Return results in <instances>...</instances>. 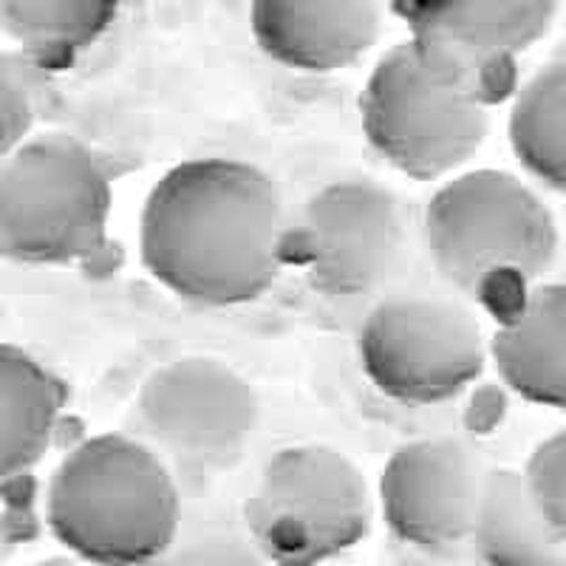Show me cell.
<instances>
[{"mask_svg": "<svg viewBox=\"0 0 566 566\" xmlns=\"http://www.w3.org/2000/svg\"><path fill=\"white\" fill-rule=\"evenodd\" d=\"M277 250L275 185L250 161H179L142 205V266L196 306L227 310L258 301L275 283Z\"/></svg>", "mask_w": 566, "mask_h": 566, "instance_id": "obj_1", "label": "cell"}, {"mask_svg": "<svg viewBox=\"0 0 566 566\" xmlns=\"http://www.w3.org/2000/svg\"><path fill=\"white\" fill-rule=\"evenodd\" d=\"M174 473L128 433H97L65 453L45 490V524L88 566H150L179 535Z\"/></svg>", "mask_w": 566, "mask_h": 566, "instance_id": "obj_2", "label": "cell"}, {"mask_svg": "<svg viewBox=\"0 0 566 566\" xmlns=\"http://www.w3.org/2000/svg\"><path fill=\"white\" fill-rule=\"evenodd\" d=\"M424 241L444 281L482 295L490 283L544 275L558 252V227L522 179L482 168L453 176L431 196Z\"/></svg>", "mask_w": 566, "mask_h": 566, "instance_id": "obj_3", "label": "cell"}, {"mask_svg": "<svg viewBox=\"0 0 566 566\" xmlns=\"http://www.w3.org/2000/svg\"><path fill=\"white\" fill-rule=\"evenodd\" d=\"M111 181L77 136L38 134L0 161V255L63 266L103 247Z\"/></svg>", "mask_w": 566, "mask_h": 566, "instance_id": "obj_4", "label": "cell"}, {"mask_svg": "<svg viewBox=\"0 0 566 566\" xmlns=\"http://www.w3.org/2000/svg\"><path fill=\"white\" fill-rule=\"evenodd\" d=\"M241 524L272 566H323L368 535L371 490L346 453L292 444L261 470Z\"/></svg>", "mask_w": 566, "mask_h": 566, "instance_id": "obj_5", "label": "cell"}, {"mask_svg": "<svg viewBox=\"0 0 566 566\" xmlns=\"http://www.w3.org/2000/svg\"><path fill=\"white\" fill-rule=\"evenodd\" d=\"M368 145L413 181H437L468 165L488 139V103L437 77L413 45L388 49L360 91Z\"/></svg>", "mask_w": 566, "mask_h": 566, "instance_id": "obj_6", "label": "cell"}, {"mask_svg": "<svg viewBox=\"0 0 566 566\" xmlns=\"http://www.w3.org/2000/svg\"><path fill=\"white\" fill-rule=\"evenodd\" d=\"M357 352L368 382L411 408L457 399L488 363L473 312L433 295H394L374 306L360 326Z\"/></svg>", "mask_w": 566, "mask_h": 566, "instance_id": "obj_7", "label": "cell"}, {"mask_svg": "<svg viewBox=\"0 0 566 566\" xmlns=\"http://www.w3.org/2000/svg\"><path fill=\"white\" fill-rule=\"evenodd\" d=\"M134 428L145 448L187 473L232 468L255 431L258 402L250 382L216 357H179L142 382Z\"/></svg>", "mask_w": 566, "mask_h": 566, "instance_id": "obj_8", "label": "cell"}, {"mask_svg": "<svg viewBox=\"0 0 566 566\" xmlns=\"http://www.w3.org/2000/svg\"><path fill=\"white\" fill-rule=\"evenodd\" d=\"M406 205L374 179H340L321 187L301 210L297 244L312 290L360 297L386 286L408 255Z\"/></svg>", "mask_w": 566, "mask_h": 566, "instance_id": "obj_9", "label": "cell"}, {"mask_svg": "<svg viewBox=\"0 0 566 566\" xmlns=\"http://www.w3.org/2000/svg\"><path fill=\"white\" fill-rule=\"evenodd\" d=\"M484 476L488 468L473 444L453 437L413 439L382 468V522L419 555L459 553L468 547Z\"/></svg>", "mask_w": 566, "mask_h": 566, "instance_id": "obj_10", "label": "cell"}, {"mask_svg": "<svg viewBox=\"0 0 566 566\" xmlns=\"http://www.w3.org/2000/svg\"><path fill=\"white\" fill-rule=\"evenodd\" d=\"M391 9L406 20L408 43L424 69L479 99L484 74L538 43L558 14L544 0H402Z\"/></svg>", "mask_w": 566, "mask_h": 566, "instance_id": "obj_11", "label": "cell"}, {"mask_svg": "<svg viewBox=\"0 0 566 566\" xmlns=\"http://www.w3.org/2000/svg\"><path fill=\"white\" fill-rule=\"evenodd\" d=\"M250 32L275 63L310 74L354 65L382 34V7L363 0H255Z\"/></svg>", "mask_w": 566, "mask_h": 566, "instance_id": "obj_12", "label": "cell"}, {"mask_svg": "<svg viewBox=\"0 0 566 566\" xmlns=\"http://www.w3.org/2000/svg\"><path fill=\"white\" fill-rule=\"evenodd\" d=\"M504 386L530 406L566 411V281L541 283L490 343Z\"/></svg>", "mask_w": 566, "mask_h": 566, "instance_id": "obj_13", "label": "cell"}, {"mask_svg": "<svg viewBox=\"0 0 566 566\" xmlns=\"http://www.w3.org/2000/svg\"><path fill=\"white\" fill-rule=\"evenodd\" d=\"M468 547L479 566H566V541L544 522L522 470H488Z\"/></svg>", "mask_w": 566, "mask_h": 566, "instance_id": "obj_14", "label": "cell"}, {"mask_svg": "<svg viewBox=\"0 0 566 566\" xmlns=\"http://www.w3.org/2000/svg\"><path fill=\"white\" fill-rule=\"evenodd\" d=\"M63 388L23 348L0 343V488L45 457Z\"/></svg>", "mask_w": 566, "mask_h": 566, "instance_id": "obj_15", "label": "cell"}, {"mask_svg": "<svg viewBox=\"0 0 566 566\" xmlns=\"http://www.w3.org/2000/svg\"><path fill=\"white\" fill-rule=\"evenodd\" d=\"M507 139L530 176L566 193V45L518 88Z\"/></svg>", "mask_w": 566, "mask_h": 566, "instance_id": "obj_16", "label": "cell"}, {"mask_svg": "<svg viewBox=\"0 0 566 566\" xmlns=\"http://www.w3.org/2000/svg\"><path fill=\"white\" fill-rule=\"evenodd\" d=\"M119 7L111 0H0V32L12 38L32 63L63 69L114 27Z\"/></svg>", "mask_w": 566, "mask_h": 566, "instance_id": "obj_17", "label": "cell"}, {"mask_svg": "<svg viewBox=\"0 0 566 566\" xmlns=\"http://www.w3.org/2000/svg\"><path fill=\"white\" fill-rule=\"evenodd\" d=\"M150 566H272L255 541L230 518L181 522L179 535Z\"/></svg>", "mask_w": 566, "mask_h": 566, "instance_id": "obj_18", "label": "cell"}, {"mask_svg": "<svg viewBox=\"0 0 566 566\" xmlns=\"http://www.w3.org/2000/svg\"><path fill=\"white\" fill-rule=\"evenodd\" d=\"M522 476L544 522L566 541V428L555 431L530 453Z\"/></svg>", "mask_w": 566, "mask_h": 566, "instance_id": "obj_19", "label": "cell"}, {"mask_svg": "<svg viewBox=\"0 0 566 566\" xmlns=\"http://www.w3.org/2000/svg\"><path fill=\"white\" fill-rule=\"evenodd\" d=\"M34 123V103L23 71L0 52V161L27 142Z\"/></svg>", "mask_w": 566, "mask_h": 566, "instance_id": "obj_20", "label": "cell"}, {"mask_svg": "<svg viewBox=\"0 0 566 566\" xmlns=\"http://www.w3.org/2000/svg\"><path fill=\"white\" fill-rule=\"evenodd\" d=\"M29 566H88L83 564V560L71 558V555H57V558H45V560H38V564H29Z\"/></svg>", "mask_w": 566, "mask_h": 566, "instance_id": "obj_21", "label": "cell"}]
</instances>
